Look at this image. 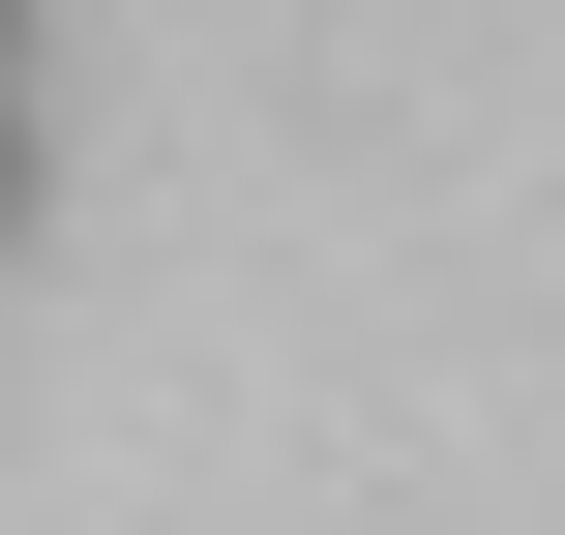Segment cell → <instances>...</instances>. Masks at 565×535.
Listing matches in <instances>:
<instances>
[{
  "instance_id": "cell-1",
  "label": "cell",
  "mask_w": 565,
  "mask_h": 535,
  "mask_svg": "<svg viewBox=\"0 0 565 535\" xmlns=\"http://www.w3.org/2000/svg\"><path fill=\"white\" fill-rule=\"evenodd\" d=\"M0 238H30V89H0Z\"/></svg>"
},
{
  "instance_id": "cell-2",
  "label": "cell",
  "mask_w": 565,
  "mask_h": 535,
  "mask_svg": "<svg viewBox=\"0 0 565 535\" xmlns=\"http://www.w3.org/2000/svg\"><path fill=\"white\" fill-rule=\"evenodd\" d=\"M0 89H30V0H0Z\"/></svg>"
}]
</instances>
